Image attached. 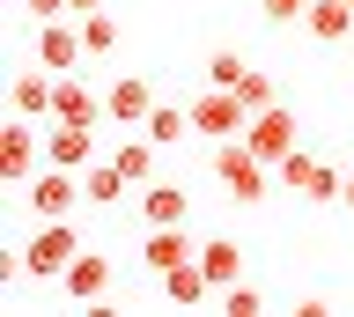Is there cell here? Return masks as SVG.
<instances>
[{"label": "cell", "mask_w": 354, "mask_h": 317, "mask_svg": "<svg viewBox=\"0 0 354 317\" xmlns=\"http://www.w3.org/2000/svg\"><path fill=\"white\" fill-rule=\"evenodd\" d=\"M185 111H192V133H207V140H243V126H251V104H243L236 89H214V81H207Z\"/></svg>", "instance_id": "7a4b0ae2"}, {"label": "cell", "mask_w": 354, "mask_h": 317, "mask_svg": "<svg viewBox=\"0 0 354 317\" xmlns=\"http://www.w3.org/2000/svg\"><path fill=\"white\" fill-rule=\"evenodd\" d=\"M310 0H266V23H303Z\"/></svg>", "instance_id": "484cf974"}, {"label": "cell", "mask_w": 354, "mask_h": 317, "mask_svg": "<svg viewBox=\"0 0 354 317\" xmlns=\"http://www.w3.org/2000/svg\"><path fill=\"white\" fill-rule=\"evenodd\" d=\"M126 170H118V162H104V155H96V162H88V170H82V192H88V200H96V206H111V200H118V192H126Z\"/></svg>", "instance_id": "d6986e66"}, {"label": "cell", "mask_w": 354, "mask_h": 317, "mask_svg": "<svg viewBox=\"0 0 354 317\" xmlns=\"http://www.w3.org/2000/svg\"><path fill=\"white\" fill-rule=\"evenodd\" d=\"M82 45L96 52V59H104V52L118 45V23H111V15H82Z\"/></svg>", "instance_id": "7402d4cb"}, {"label": "cell", "mask_w": 354, "mask_h": 317, "mask_svg": "<svg viewBox=\"0 0 354 317\" xmlns=\"http://www.w3.org/2000/svg\"><path fill=\"white\" fill-rule=\"evenodd\" d=\"M140 133H148L155 148H170V140H185V133H192V111H185V104H155Z\"/></svg>", "instance_id": "ac0fdd59"}, {"label": "cell", "mask_w": 354, "mask_h": 317, "mask_svg": "<svg viewBox=\"0 0 354 317\" xmlns=\"http://www.w3.org/2000/svg\"><path fill=\"white\" fill-rule=\"evenodd\" d=\"M82 23H59V15H52V23H37V59H44V67H52V74H74V67H82Z\"/></svg>", "instance_id": "ba28073f"}, {"label": "cell", "mask_w": 354, "mask_h": 317, "mask_svg": "<svg viewBox=\"0 0 354 317\" xmlns=\"http://www.w3.org/2000/svg\"><path fill=\"white\" fill-rule=\"evenodd\" d=\"M66 15H96V0H66Z\"/></svg>", "instance_id": "f1b7e54d"}, {"label": "cell", "mask_w": 354, "mask_h": 317, "mask_svg": "<svg viewBox=\"0 0 354 317\" xmlns=\"http://www.w3.org/2000/svg\"><path fill=\"white\" fill-rule=\"evenodd\" d=\"M339 206H347V214H354V170H347V184H339Z\"/></svg>", "instance_id": "83f0119b"}, {"label": "cell", "mask_w": 354, "mask_h": 317, "mask_svg": "<svg viewBox=\"0 0 354 317\" xmlns=\"http://www.w3.org/2000/svg\"><path fill=\"white\" fill-rule=\"evenodd\" d=\"M243 74H251V67H243L236 52H214V59H207V81H214V89H236Z\"/></svg>", "instance_id": "603a6c76"}, {"label": "cell", "mask_w": 354, "mask_h": 317, "mask_svg": "<svg viewBox=\"0 0 354 317\" xmlns=\"http://www.w3.org/2000/svg\"><path fill=\"white\" fill-rule=\"evenodd\" d=\"M221 310H229V317H259V310H266V295L236 280V288H221Z\"/></svg>", "instance_id": "cb8c5ba5"}, {"label": "cell", "mask_w": 354, "mask_h": 317, "mask_svg": "<svg viewBox=\"0 0 354 317\" xmlns=\"http://www.w3.org/2000/svg\"><path fill=\"white\" fill-rule=\"evenodd\" d=\"M111 162H118L133 184H155V140H148V133H140V140H126V148H118Z\"/></svg>", "instance_id": "44dd1931"}, {"label": "cell", "mask_w": 354, "mask_h": 317, "mask_svg": "<svg viewBox=\"0 0 354 317\" xmlns=\"http://www.w3.org/2000/svg\"><path fill=\"white\" fill-rule=\"evenodd\" d=\"M22 200L37 206V222H66V214H74V200H88V192H82V170H59V162H44L37 177L22 184Z\"/></svg>", "instance_id": "3957f363"}, {"label": "cell", "mask_w": 354, "mask_h": 317, "mask_svg": "<svg viewBox=\"0 0 354 317\" xmlns=\"http://www.w3.org/2000/svg\"><path fill=\"white\" fill-rule=\"evenodd\" d=\"M52 89H59V74H15V89H8V104H15V118H52Z\"/></svg>", "instance_id": "4fadbf2b"}, {"label": "cell", "mask_w": 354, "mask_h": 317, "mask_svg": "<svg viewBox=\"0 0 354 317\" xmlns=\"http://www.w3.org/2000/svg\"><path fill=\"white\" fill-rule=\"evenodd\" d=\"M44 170V133L37 118H8V133H0V177L8 184H30Z\"/></svg>", "instance_id": "277c9868"}, {"label": "cell", "mask_w": 354, "mask_h": 317, "mask_svg": "<svg viewBox=\"0 0 354 317\" xmlns=\"http://www.w3.org/2000/svg\"><path fill=\"white\" fill-rule=\"evenodd\" d=\"M140 214H148V229H170V222L192 214V200H185L177 184H148V192H140Z\"/></svg>", "instance_id": "e0dca14e"}, {"label": "cell", "mask_w": 354, "mask_h": 317, "mask_svg": "<svg viewBox=\"0 0 354 317\" xmlns=\"http://www.w3.org/2000/svg\"><path fill=\"white\" fill-rule=\"evenodd\" d=\"M317 170H325V162H317V155H303V148H288V155L273 162L281 192H303V200H310V184H317Z\"/></svg>", "instance_id": "ffe728a7"}, {"label": "cell", "mask_w": 354, "mask_h": 317, "mask_svg": "<svg viewBox=\"0 0 354 317\" xmlns=\"http://www.w3.org/2000/svg\"><path fill=\"white\" fill-rule=\"evenodd\" d=\"M185 258H199V244L185 236V222H170V229H148V244H140V266L162 280L170 266H185Z\"/></svg>", "instance_id": "8fae6325"}, {"label": "cell", "mask_w": 354, "mask_h": 317, "mask_svg": "<svg viewBox=\"0 0 354 317\" xmlns=\"http://www.w3.org/2000/svg\"><path fill=\"white\" fill-rule=\"evenodd\" d=\"M199 266H207V280H214V295H221V288L243 280V251L229 244V236H214V244H199Z\"/></svg>", "instance_id": "9a60e30c"}, {"label": "cell", "mask_w": 354, "mask_h": 317, "mask_svg": "<svg viewBox=\"0 0 354 317\" xmlns=\"http://www.w3.org/2000/svg\"><path fill=\"white\" fill-rule=\"evenodd\" d=\"M214 184H221V200L259 206L266 184H273V162H266L251 140H214Z\"/></svg>", "instance_id": "6da1fadb"}, {"label": "cell", "mask_w": 354, "mask_h": 317, "mask_svg": "<svg viewBox=\"0 0 354 317\" xmlns=\"http://www.w3.org/2000/svg\"><path fill=\"white\" fill-rule=\"evenodd\" d=\"M52 118H66V126H104V96L88 89V81H74V74H59V89H52Z\"/></svg>", "instance_id": "30bf717a"}, {"label": "cell", "mask_w": 354, "mask_h": 317, "mask_svg": "<svg viewBox=\"0 0 354 317\" xmlns=\"http://www.w3.org/2000/svg\"><path fill=\"white\" fill-rule=\"evenodd\" d=\"M162 295L192 310V302H207V295H214V280H207V266H199V258H185V266H170V273H162Z\"/></svg>", "instance_id": "2e32d148"}, {"label": "cell", "mask_w": 354, "mask_h": 317, "mask_svg": "<svg viewBox=\"0 0 354 317\" xmlns=\"http://www.w3.org/2000/svg\"><path fill=\"white\" fill-rule=\"evenodd\" d=\"M22 8H30L37 23H52V15H66V0H22Z\"/></svg>", "instance_id": "4316f807"}, {"label": "cell", "mask_w": 354, "mask_h": 317, "mask_svg": "<svg viewBox=\"0 0 354 317\" xmlns=\"http://www.w3.org/2000/svg\"><path fill=\"white\" fill-rule=\"evenodd\" d=\"M295 133H303V126H295V111H288V104H266V111H251V126H243V140H251L266 162H281L288 148H295Z\"/></svg>", "instance_id": "8992f818"}, {"label": "cell", "mask_w": 354, "mask_h": 317, "mask_svg": "<svg viewBox=\"0 0 354 317\" xmlns=\"http://www.w3.org/2000/svg\"><path fill=\"white\" fill-rule=\"evenodd\" d=\"M236 96L251 104V111H266V104H281V96H273V74H243V81H236Z\"/></svg>", "instance_id": "d4e9b609"}, {"label": "cell", "mask_w": 354, "mask_h": 317, "mask_svg": "<svg viewBox=\"0 0 354 317\" xmlns=\"http://www.w3.org/2000/svg\"><path fill=\"white\" fill-rule=\"evenodd\" d=\"M44 162H59V170H88V162H96V126H66V118H52V133H44Z\"/></svg>", "instance_id": "52a82bcc"}, {"label": "cell", "mask_w": 354, "mask_h": 317, "mask_svg": "<svg viewBox=\"0 0 354 317\" xmlns=\"http://www.w3.org/2000/svg\"><path fill=\"white\" fill-rule=\"evenodd\" d=\"M310 37L317 45H339V37H354V0H310Z\"/></svg>", "instance_id": "5bb4252c"}, {"label": "cell", "mask_w": 354, "mask_h": 317, "mask_svg": "<svg viewBox=\"0 0 354 317\" xmlns=\"http://www.w3.org/2000/svg\"><path fill=\"white\" fill-rule=\"evenodd\" d=\"M74 258H82V236H74L66 222H44L37 236H30V251H22V266L37 273V280H59Z\"/></svg>", "instance_id": "5b68a950"}, {"label": "cell", "mask_w": 354, "mask_h": 317, "mask_svg": "<svg viewBox=\"0 0 354 317\" xmlns=\"http://www.w3.org/2000/svg\"><path fill=\"white\" fill-rule=\"evenodd\" d=\"M104 111H111V126H148V111H155V81H140V74L111 81V89H104Z\"/></svg>", "instance_id": "9c48e42d"}, {"label": "cell", "mask_w": 354, "mask_h": 317, "mask_svg": "<svg viewBox=\"0 0 354 317\" xmlns=\"http://www.w3.org/2000/svg\"><path fill=\"white\" fill-rule=\"evenodd\" d=\"M59 288L74 295V302H104V295H111V258H104V251H82V258L59 273Z\"/></svg>", "instance_id": "7c38bea8"}]
</instances>
